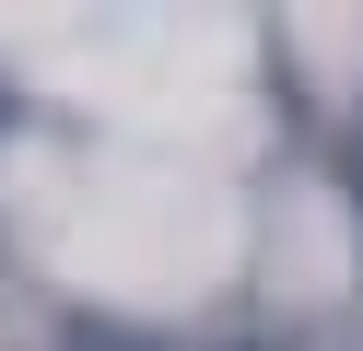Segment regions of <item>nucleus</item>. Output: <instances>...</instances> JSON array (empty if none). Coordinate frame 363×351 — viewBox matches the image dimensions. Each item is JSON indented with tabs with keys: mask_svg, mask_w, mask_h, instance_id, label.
<instances>
[{
	"mask_svg": "<svg viewBox=\"0 0 363 351\" xmlns=\"http://www.w3.org/2000/svg\"><path fill=\"white\" fill-rule=\"evenodd\" d=\"M59 351H176V340H141V328H118V316H71Z\"/></svg>",
	"mask_w": 363,
	"mask_h": 351,
	"instance_id": "f257e3e1",
	"label": "nucleus"
},
{
	"mask_svg": "<svg viewBox=\"0 0 363 351\" xmlns=\"http://www.w3.org/2000/svg\"><path fill=\"white\" fill-rule=\"evenodd\" d=\"M0 129H12V82H0Z\"/></svg>",
	"mask_w": 363,
	"mask_h": 351,
	"instance_id": "f03ea898",
	"label": "nucleus"
}]
</instances>
